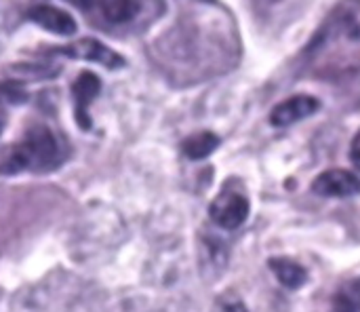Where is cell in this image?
Here are the masks:
<instances>
[{"mask_svg": "<svg viewBox=\"0 0 360 312\" xmlns=\"http://www.w3.org/2000/svg\"><path fill=\"white\" fill-rule=\"evenodd\" d=\"M63 158L65 154L55 133L44 125H36L21 142L0 150V175H17L23 171L46 173L57 169Z\"/></svg>", "mask_w": 360, "mask_h": 312, "instance_id": "1", "label": "cell"}, {"mask_svg": "<svg viewBox=\"0 0 360 312\" xmlns=\"http://www.w3.org/2000/svg\"><path fill=\"white\" fill-rule=\"evenodd\" d=\"M251 211L249 196L236 188H224L209 205V218L221 230H236L240 228Z\"/></svg>", "mask_w": 360, "mask_h": 312, "instance_id": "2", "label": "cell"}, {"mask_svg": "<svg viewBox=\"0 0 360 312\" xmlns=\"http://www.w3.org/2000/svg\"><path fill=\"white\" fill-rule=\"evenodd\" d=\"M312 190L327 199H350L360 194V177L346 169H329L312 182Z\"/></svg>", "mask_w": 360, "mask_h": 312, "instance_id": "3", "label": "cell"}, {"mask_svg": "<svg viewBox=\"0 0 360 312\" xmlns=\"http://www.w3.org/2000/svg\"><path fill=\"white\" fill-rule=\"evenodd\" d=\"M321 108V101L312 95H293L276 104L270 112L272 127H289L293 123H300L308 116H312Z\"/></svg>", "mask_w": 360, "mask_h": 312, "instance_id": "4", "label": "cell"}, {"mask_svg": "<svg viewBox=\"0 0 360 312\" xmlns=\"http://www.w3.org/2000/svg\"><path fill=\"white\" fill-rule=\"evenodd\" d=\"M63 55H70V57H76V59H86V61H95L103 68H110V70H116V68H122L124 65V59L112 51L110 46H105L103 42L95 40V38H82L70 46H63L59 49Z\"/></svg>", "mask_w": 360, "mask_h": 312, "instance_id": "5", "label": "cell"}, {"mask_svg": "<svg viewBox=\"0 0 360 312\" xmlns=\"http://www.w3.org/2000/svg\"><path fill=\"white\" fill-rule=\"evenodd\" d=\"M101 91V80L93 72H82L76 82H74V112L80 129H91V116H89V106L91 101L99 95Z\"/></svg>", "mask_w": 360, "mask_h": 312, "instance_id": "6", "label": "cell"}, {"mask_svg": "<svg viewBox=\"0 0 360 312\" xmlns=\"http://www.w3.org/2000/svg\"><path fill=\"white\" fill-rule=\"evenodd\" d=\"M30 17H32L34 23H38L46 32H53V34H59V36L76 34V19L68 11L57 8L53 4H38V6H34L30 11Z\"/></svg>", "mask_w": 360, "mask_h": 312, "instance_id": "7", "label": "cell"}, {"mask_svg": "<svg viewBox=\"0 0 360 312\" xmlns=\"http://www.w3.org/2000/svg\"><path fill=\"white\" fill-rule=\"evenodd\" d=\"M268 266L272 268L274 277L278 279L281 285H285L287 289H300L308 283V273L302 264L289 260V258H272L268 262Z\"/></svg>", "mask_w": 360, "mask_h": 312, "instance_id": "8", "label": "cell"}, {"mask_svg": "<svg viewBox=\"0 0 360 312\" xmlns=\"http://www.w3.org/2000/svg\"><path fill=\"white\" fill-rule=\"evenodd\" d=\"M217 148H219V137H217L215 133H211V131L194 133V135L186 137L184 144H181V152H184L186 158H190V161L207 158V156H211Z\"/></svg>", "mask_w": 360, "mask_h": 312, "instance_id": "9", "label": "cell"}, {"mask_svg": "<svg viewBox=\"0 0 360 312\" xmlns=\"http://www.w3.org/2000/svg\"><path fill=\"white\" fill-rule=\"evenodd\" d=\"M103 17L112 23H127L141 11V0H99Z\"/></svg>", "mask_w": 360, "mask_h": 312, "instance_id": "10", "label": "cell"}, {"mask_svg": "<svg viewBox=\"0 0 360 312\" xmlns=\"http://www.w3.org/2000/svg\"><path fill=\"white\" fill-rule=\"evenodd\" d=\"M333 312H360V277L344 281L333 296Z\"/></svg>", "mask_w": 360, "mask_h": 312, "instance_id": "11", "label": "cell"}, {"mask_svg": "<svg viewBox=\"0 0 360 312\" xmlns=\"http://www.w3.org/2000/svg\"><path fill=\"white\" fill-rule=\"evenodd\" d=\"M350 161L356 167V171H360V129L356 131V135H354V139L350 144Z\"/></svg>", "mask_w": 360, "mask_h": 312, "instance_id": "12", "label": "cell"}, {"mask_svg": "<svg viewBox=\"0 0 360 312\" xmlns=\"http://www.w3.org/2000/svg\"><path fill=\"white\" fill-rule=\"evenodd\" d=\"M219 312H249V311H247L245 302H240V300H226V304L221 306V311Z\"/></svg>", "mask_w": 360, "mask_h": 312, "instance_id": "13", "label": "cell"}, {"mask_svg": "<svg viewBox=\"0 0 360 312\" xmlns=\"http://www.w3.org/2000/svg\"><path fill=\"white\" fill-rule=\"evenodd\" d=\"M68 2H72V4H76L78 8H89L93 0H68Z\"/></svg>", "mask_w": 360, "mask_h": 312, "instance_id": "14", "label": "cell"}, {"mask_svg": "<svg viewBox=\"0 0 360 312\" xmlns=\"http://www.w3.org/2000/svg\"><path fill=\"white\" fill-rule=\"evenodd\" d=\"M2 127H4V120H2V116H0V133H2Z\"/></svg>", "mask_w": 360, "mask_h": 312, "instance_id": "15", "label": "cell"}]
</instances>
